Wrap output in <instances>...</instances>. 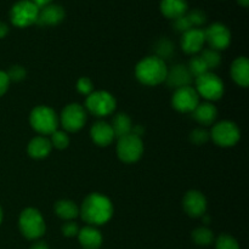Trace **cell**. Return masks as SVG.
<instances>
[{"label": "cell", "mask_w": 249, "mask_h": 249, "mask_svg": "<svg viewBox=\"0 0 249 249\" xmlns=\"http://www.w3.org/2000/svg\"><path fill=\"white\" fill-rule=\"evenodd\" d=\"M79 214L83 220L89 225H104L111 220L113 215V206L108 197L95 192L85 197L79 208Z\"/></svg>", "instance_id": "obj_1"}, {"label": "cell", "mask_w": 249, "mask_h": 249, "mask_svg": "<svg viewBox=\"0 0 249 249\" xmlns=\"http://www.w3.org/2000/svg\"><path fill=\"white\" fill-rule=\"evenodd\" d=\"M168 67L165 61L157 56H148L141 60L135 67V75L139 82L147 87H156L165 80Z\"/></svg>", "instance_id": "obj_2"}, {"label": "cell", "mask_w": 249, "mask_h": 249, "mask_svg": "<svg viewBox=\"0 0 249 249\" xmlns=\"http://www.w3.org/2000/svg\"><path fill=\"white\" fill-rule=\"evenodd\" d=\"M19 231L28 240H36L45 233L46 225L40 212L36 208L22 211L18 220Z\"/></svg>", "instance_id": "obj_3"}, {"label": "cell", "mask_w": 249, "mask_h": 249, "mask_svg": "<svg viewBox=\"0 0 249 249\" xmlns=\"http://www.w3.org/2000/svg\"><path fill=\"white\" fill-rule=\"evenodd\" d=\"M29 123L40 135H51L53 131L57 130L58 117L49 106H38L31 112Z\"/></svg>", "instance_id": "obj_4"}, {"label": "cell", "mask_w": 249, "mask_h": 249, "mask_svg": "<svg viewBox=\"0 0 249 249\" xmlns=\"http://www.w3.org/2000/svg\"><path fill=\"white\" fill-rule=\"evenodd\" d=\"M116 99L112 94L105 90L92 91L85 100V107L91 114L96 117L109 116L116 109Z\"/></svg>", "instance_id": "obj_5"}, {"label": "cell", "mask_w": 249, "mask_h": 249, "mask_svg": "<svg viewBox=\"0 0 249 249\" xmlns=\"http://www.w3.org/2000/svg\"><path fill=\"white\" fill-rule=\"evenodd\" d=\"M38 15L39 7L32 0H19L11 7L10 19L14 26L24 28L36 23Z\"/></svg>", "instance_id": "obj_6"}, {"label": "cell", "mask_w": 249, "mask_h": 249, "mask_svg": "<svg viewBox=\"0 0 249 249\" xmlns=\"http://www.w3.org/2000/svg\"><path fill=\"white\" fill-rule=\"evenodd\" d=\"M196 91L209 101H216L224 95V83L216 74L207 72L196 78Z\"/></svg>", "instance_id": "obj_7"}, {"label": "cell", "mask_w": 249, "mask_h": 249, "mask_svg": "<svg viewBox=\"0 0 249 249\" xmlns=\"http://www.w3.org/2000/svg\"><path fill=\"white\" fill-rule=\"evenodd\" d=\"M143 153V143L141 138L129 134L118 139L117 155L124 163H135L141 158Z\"/></svg>", "instance_id": "obj_8"}, {"label": "cell", "mask_w": 249, "mask_h": 249, "mask_svg": "<svg viewBox=\"0 0 249 249\" xmlns=\"http://www.w3.org/2000/svg\"><path fill=\"white\" fill-rule=\"evenodd\" d=\"M211 136L220 147H232L240 141L241 131L233 122L221 121L213 126Z\"/></svg>", "instance_id": "obj_9"}, {"label": "cell", "mask_w": 249, "mask_h": 249, "mask_svg": "<svg viewBox=\"0 0 249 249\" xmlns=\"http://www.w3.org/2000/svg\"><path fill=\"white\" fill-rule=\"evenodd\" d=\"M58 122L66 131L75 133L84 126L87 122V111L79 104H70L62 109Z\"/></svg>", "instance_id": "obj_10"}, {"label": "cell", "mask_w": 249, "mask_h": 249, "mask_svg": "<svg viewBox=\"0 0 249 249\" xmlns=\"http://www.w3.org/2000/svg\"><path fill=\"white\" fill-rule=\"evenodd\" d=\"M172 104L177 111L182 112V113L194 112V109L199 105V95L195 88H191V85L180 88L175 90Z\"/></svg>", "instance_id": "obj_11"}, {"label": "cell", "mask_w": 249, "mask_h": 249, "mask_svg": "<svg viewBox=\"0 0 249 249\" xmlns=\"http://www.w3.org/2000/svg\"><path fill=\"white\" fill-rule=\"evenodd\" d=\"M204 36H206V43H208L209 48L216 51L225 50L231 43L230 29L225 24L219 23V22L211 24L204 31Z\"/></svg>", "instance_id": "obj_12"}, {"label": "cell", "mask_w": 249, "mask_h": 249, "mask_svg": "<svg viewBox=\"0 0 249 249\" xmlns=\"http://www.w3.org/2000/svg\"><path fill=\"white\" fill-rule=\"evenodd\" d=\"M182 207L185 212L192 218H198L203 216L207 211V199L202 192L191 190L186 192L182 199Z\"/></svg>", "instance_id": "obj_13"}, {"label": "cell", "mask_w": 249, "mask_h": 249, "mask_svg": "<svg viewBox=\"0 0 249 249\" xmlns=\"http://www.w3.org/2000/svg\"><path fill=\"white\" fill-rule=\"evenodd\" d=\"M165 83L168 87L174 88L175 90L184 87H190L192 83V75L190 73L189 68L185 65H175L172 70H168Z\"/></svg>", "instance_id": "obj_14"}, {"label": "cell", "mask_w": 249, "mask_h": 249, "mask_svg": "<svg viewBox=\"0 0 249 249\" xmlns=\"http://www.w3.org/2000/svg\"><path fill=\"white\" fill-rule=\"evenodd\" d=\"M206 36L204 31L201 28H191L182 33L181 48L186 53H197L202 50Z\"/></svg>", "instance_id": "obj_15"}, {"label": "cell", "mask_w": 249, "mask_h": 249, "mask_svg": "<svg viewBox=\"0 0 249 249\" xmlns=\"http://www.w3.org/2000/svg\"><path fill=\"white\" fill-rule=\"evenodd\" d=\"M66 14L62 6L56 4H49L39 9L36 23L40 26H56L65 18Z\"/></svg>", "instance_id": "obj_16"}, {"label": "cell", "mask_w": 249, "mask_h": 249, "mask_svg": "<svg viewBox=\"0 0 249 249\" xmlns=\"http://www.w3.org/2000/svg\"><path fill=\"white\" fill-rule=\"evenodd\" d=\"M90 136H91L92 141L97 146L106 147V146L111 145L112 141H113L114 133L111 124H108L107 122L100 121L96 122L91 126V129H90Z\"/></svg>", "instance_id": "obj_17"}, {"label": "cell", "mask_w": 249, "mask_h": 249, "mask_svg": "<svg viewBox=\"0 0 249 249\" xmlns=\"http://www.w3.org/2000/svg\"><path fill=\"white\" fill-rule=\"evenodd\" d=\"M231 77L233 82L242 88L249 84V61L245 56L237 57L231 66Z\"/></svg>", "instance_id": "obj_18"}, {"label": "cell", "mask_w": 249, "mask_h": 249, "mask_svg": "<svg viewBox=\"0 0 249 249\" xmlns=\"http://www.w3.org/2000/svg\"><path fill=\"white\" fill-rule=\"evenodd\" d=\"M78 238L84 249H99L102 245V235L95 226H85L78 232Z\"/></svg>", "instance_id": "obj_19"}, {"label": "cell", "mask_w": 249, "mask_h": 249, "mask_svg": "<svg viewBox=\"0 0 249 249\" xmlns=\"http://www.w3.org/2000/svg\"><path fill=\"white\" fill-rule=\"evenodd\" d=\"M160 11L167 18L177 19L186 15L189 11L186 0H162L160 1Z\"/></svg>", "instance_id": "obj_20"}, {"label": "cell", "mask_w": 249, "mask_h": 249, "mask_svg": "<svg viewBox=\"0 0 249 249\" xmlns=\"http://www.w3.org/2000/svg\"><path fill=\"white\" fill-rule=\"evenodd\" d=\"M51 150H53V145L45 136H36V138L32 139L27 147L28 155L36 160H43V158L48 157Z\"/></svg>", "instance_id": "obj_21"}, {"label": "cell", "mask_w": 249, "mask_h": 249, "mask_svg": "<svg viewBox=\"0 0 249 249\" xmlns=\"http://www.w3.org/2000/svg\"><path fill=\"white\" fill-rule=\"evenodd\" d=\"M194 118L202 125H212L218 117V109L211 102L199 104L194 109Z\"/></svg>", "instance_id": "obj_22"}, {"label": "cell", "mask_w": 249, "mask_h": 249, "mask_svg": "<svg viewBox=\"0 0 249 249\" xmlns=\"http://www.w3.org/2000/svg\"><path fill=\"white\" fill-rule=\"evenodd\" d=\"M112 129H113L114 138H123V136L129 135L133 131V123L128 114L125 113H118L113 118L111 124Z\"/></svg>", "instance_id": "obj_23"}, {"label": "cell", "mask_w": 249, "mask_h": 249, "mask_svg": "<svg viewBox=\"0 0 249 249\" xmlns=\"http://www.w3.org/2000/svg\"><path fill=\"white\" fill-rule=\"evenodd\" d=\"M55 213L57 214L58 218L71 221L72 219L77 218L79 215V208H78V206L73 201L61 199V201L56 202Z\"/></svg>", "instance_id": "obj_24"}, {"label": "cell", "mask_w": 249, "mask_h": 249, "mask_svg": "<svg viewBox=\"0 0 249 249\" xmlns=\"http://www.w3.org/2000/svg\"><path fill=\"white\" fill-rule=\"evenodd\" d=\"M192 240L198 246H209L214 241V235L209 229L197 228L192 232Z\"/></svg>", "instance_id": "obj_25"}, {"label": "cell", "mask_w": 249, "mask_h": 249, "mask_svg": "<svg viewBox=\"0 0 249 249\" xmlns=\"http://www.w3.org/2000/svg\"><path fill=\"white\" fill-rule=\"evenodd\" d=\"M187 68H189L192 77H196V78L199 77V75L204 74V73L209 72L206 62H204L203 58H202L201 56H194V57L190 60Z\"/></svg>", "instance_id": "obj_26"}, {"label": "cell", "mask_w": 249, "mask_h": 249, "mask_svg": "<svg viewBox=\"0 0 249 249\" xmlns=\"http://www.w3.org/2000/svg\"><path fill=\"white\" fill-rule=\"evenodd\" d=\"M201 57L203 58V61L206 62L208 70H214V68L218 67L221 62V56L219 53V51L214 50V49H204L202 51Z\"/></svg>", "instance_id": "obj_27"}, {"label": "cell", "mask_w": 249, "mask_h": 249, "mask_svg": "<svg viewBox=\"0 0 249 249\" xmlns=\"http://www.w3.org/2000/svg\"><path fill=\"white\" fill-rule=\"evenodd\" d=\"M50 142L53 147L57 148V150H65L70 145V138H68L67 133L62 130H56L51 134Z\"/></svg>", "instance_id": "obj_28"}, {"label": "cell", "mask_w": 249, "mask_h": 249, "mask_svg": "<svg viewBox=\"0 0 249 249\" xmlns=\"http://www.w3.org/2000/svg\"><path fill=\"white\" fill-rule=\"evenodd\" d=\"M174 51V46L170 43V40H168L167 38H162L158 40V43L156 44V53H157V57L162 58L164 61V58H168Z\"/></svg>", "instance_id": "obj_29"}, {"label": "cell", "mask_w": 249, "mask_h": 249, "mask_svg": "<svg viewBox=\"0 0 249 249\" xmlns=\"http://www.w3.org/2000/svg\"><path fill=\"white\" fill-rule=\"evenodd\" d=\"M186 16L189 18L190 23H191L192 28H198V27L203 26L207 22L206 12L199 9H194L191 11H187Z\"/></svg>", "instance_id": "obj_30"}, {"label": "cell", "mask_w": 249, "mask_h": 249, "mask_svg": "<svg viewBox=\"0 0 249 249\" xmlns=\"http://www.w3.org/2000/svg\"><path fill=\"white\" fill-rule=\"evenodd\" d=\"M216 249H240L238 242L230 235H221L216 238Z\"/></svg>", "instance_id": "obj_31"}, {"label": "cell", "mask_w": 249, "mask_h": 249, "mask_svg": "<svg viewBox=\"0 0 249 249\" xmlns=\"http://www.w3.org/2000/svg\"><path fill=\"white\" fill-rule=\"evenodd\" d=\"M7 77H9L10 82H21L26 78L27 72L22 66L15 65L10 67V70L6 72Z\"/></svg>", "instance_id": "obj_32"}, {"label": "cell", "mask_w": 249, "mask_h": 249, "mask_svg": "<svg viewBox=\"0 0 249 249\" xmlns=\"http://www.w3.org/2000/svg\"><path fill=\"white\" fill-rule=\"evenodd\" d=\"M190 140L195 145H204L209 140V133L202 128H197L190 134Z\"/></svg>", "instance_id": "obj_33"}, {"label": "cell", "mask_w": 249, "mask_h": 249, "mask_svg": "<svg viewBox=\"0 0 249 249\" xmlns=\"http://www.w3.org/2000/svg\"><path fill=\"white\" fill-rule=\"evenodd\" d=\"M77 89L80 94L83 95H90L94 90V85H92V82L87 77H83L78 80L77 83Z\"/></svg>", "instance_id": "obj_34"}, {"label": "cell", "mask_w": 249, "mask_h": 249, "mask_svg": "<svg viewBox=\"0 0 249 249\" xmlns=\"http://www.w3.org/2000/svg\"><path fill=\"white\" fill-rule=\"evenodd\" d=\"M173 26H174L175 31L181 32V33H185V32L192 28L191 23H190V21H189V18H187L186 15H184V16L174 19V23H173Z\"/></svg>", "instance_id": "obj_35"}, {"label": "cell", "mask_w": 249, "mask_h": 249, "mask_svg": "<svg viewBox=\"0 0 249 249\" xmlns=\"http://www.w3.org/2000/svg\"><path fill=\"white\" fill-rule=\"evenodd\" d=\"M61 230H62V233L66 237H74V236H78V232H79L80 229L73 221H67V223L63 224Z\"/></svg>", "instance_id": "obj_36"}, {"label": "cell", "mask_w": 249, "mask_h": 249, "mask_svg": "<svg viewBox=\"0 0 249 249\" xmlns=\"http://www.w3.org/2000/svg\"><path fill=\"white\" fill-rule=\"evenodd\" d=\"M9 85H10V79L7 77L6 72L4 71H0V97L7 91L9 89Z\"/></svg>", "instance_id": "obj_37"}, {"label": "cell", "mask_w": 249, "mask_h": 249, "mask_svg": "<svg viewBox=\"0 0 249 249\" xmlns=\"http://www.w3.org/2000/svg\"><path fill=\"white\" fill-rule=\"evenodd\" d=\"M31 249H49V246L46 245L44 241H38V242H36L32 245Z\"/></svg>", "instance_id": "obj_38"}, {"label": "cell", "mask_w": 249, "mask_h": 249, "mask_svg": "<svg viewBox=\"0 0 249 249\" xmlns=\"http://www.w3.org/2000/svg\"><path fill=\"white\" fill-rule=\"evenodd\" d=\"M7 33H9V27H7V24H5L4 22H0V39L4 38Z\"/></svg>", "instance_id": "obj_39"}, {"label": "cell", "mask_w": 249, "mask_h": 249, "mask_svg": "<svg viewBox=\"0 0 249 249\" xmlns=\"http://www.w3.org/2000/svg\"><path fill=\"white\" fill-rule=\"evenodd\" d=\"M32 1H33L34 4H36V6H38L39 9H40V7L46 6V5L51 4V1H53V0H32Z\"/></svg>", "instance_id": "obj_40"}, {"label": "cell", "mask_w": 249, "mask_h": 249, "mask_svg": "<svg viewBox=\"0 0 249 249\" xmlns=\"http://www.w3.org/2000/svg\"><path fill=\"white\" fill-rule=\"evenodd\" d=\"M237 2L241 5V6L247 7L248 4H249V0H237Z\"/></svg>", "instance_id": "obj_41"}, {"label": "cell", "mask_w": 249, "mask_h": 249, "mask_svg": "<svg viewBox=\"0 0 249 249\" xmlns=\"http://www.w3.org/2000/svg\"><path fill=\"white\" fill-rule=\"evenodd\" d=\"M2 221V211H1V207H0V224Z\"/></svg>", "instance_id": "obj_42"}]
</instances>
